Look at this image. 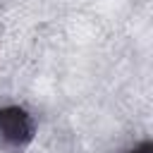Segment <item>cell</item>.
I'll return each instance as SVG.
<instances>
[{
  "label": "cell",
  "mask_w": 153,
  "mask_h": 153,
  "mask_svg": "<svg viewBox=\"0 0 153 153\" xmlns=\"http://www.w3.org/2000/svg\"><path fill=\"white\" fill-rule=\"evenodd\" d=\"M33 136V122L24 108L10 105L0 110V139L10 146H26Z\"/></svg>",
  "instance_id": "6da1fadb"
},
{
  "label": "cell",
  "mask_w": 153,
  "mask_h": 153,
  "mask_svg": "<svg viewBox=\"0 0 153 153\" xmlns=\"http://www.w3.org/2000/svg\"><path fill=\"white\" fill-rule=\"evenodd\" d=\"M131 153H153V146H151L148 141H143V143H141V146H136Z\"/></svg>",
  "instance_id": "7a4b0ae2"
}]
</instances>
